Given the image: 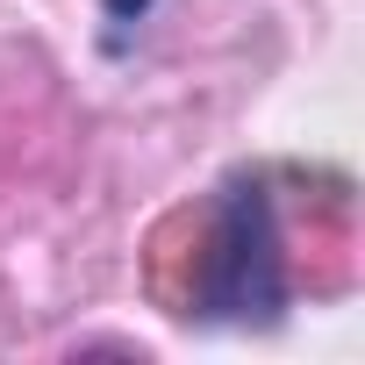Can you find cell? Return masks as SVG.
Listing matches in <instances>:
<instances>
[{
	"label": "cell",
	"mask_w": 365,
	"mask_h": 365,
	"mask_svg": "<svg viewBox=\"0 0 365 365\" xmlns=\"http://www.w3.org/2000/svg\"><path fill=\"white\" fill-rule=\"evenodd\" d=\"M287 308H294V272H287L279 201H272V179L244 165L208 201L187 315L222 322V329H272V322H287Z\"/></svg>",
	"instance_id": "1"
},
{
	"label": "cell",
	"mask_w": 365,
	"mask_h": 365,
	"mask_svg": "<svg viewBox=\"0 0 365 365\" xmlns=\"http://www.w3.org/2000/svg\"><path fill=\"white\" fill-rule=\"evenodd\" d=\"M150 15H158V0H101V43H108V58H122L143 36Z\"/></svg>",
	"instance_id": "2"
}]
</instances>
